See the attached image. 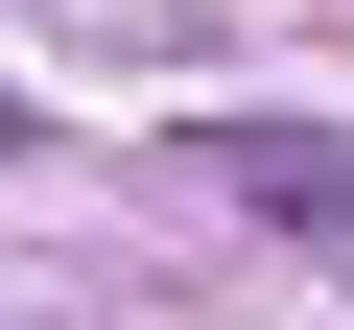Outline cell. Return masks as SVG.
I'll return each mask as SVG.
<instances>
[{
    "instance_id": "obj_1",
    "label": "cell",
    "mask_w": 354,
    "mask_h": 330,
    "mask_svg": "<svg viewBox=\"0 0 354 330\" xmlns=\"http://www.w3.org/2000/svg\"><path fill=\"white\" fill-rule=\"evenodd\" d=\"M236 189H260L283 236H354V142H236Z\"/></svg>"
}]
</instances>
